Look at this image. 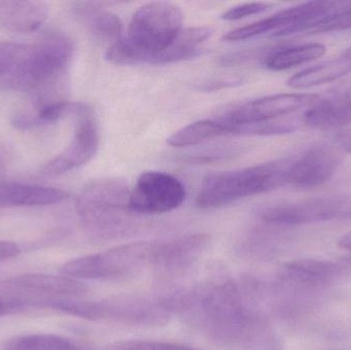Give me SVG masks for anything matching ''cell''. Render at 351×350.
Instances as JSON below:
<instances>
[{"instance_id":"484cf974","label":"cell","mask_w":351,"mask_h":350,"mask_svg":"<svg viewBox=\"0 0 351 350\" xmlns=\"http://www.w3.org/2000/svg\"><path fill=\"white\" fill-rule=\"evenodd\" d=\"M102 350H199L187 345L164 341L131 340L113 343Z\"/></svg>"},{"instance_id":"3957f363","label":"cell","mask_w":351,"mask_h":350,"mask_svg":"<svg viewBox=\"0 0 351 350\" xmlns=\"http://www.w3.org/2000/svg\"><path fill=\"white\" fill-rule=\"evenodd\" d=\"M73 42L62 32L49 31L30 45L28 53L4 86L26 92L37 107L63 101L57 98L73 55Z\"/></svg>"},{"instance_id":"ffe728a7","label":"cell","mask_w":351,"mask_h":350,"mask_svg":"<svg viewBox=\"0 0 351 350\" xmlns=\"http://www.w3.org/2000/svg\"><path fill=\"white\" fill-rule=\"evenodd\" d=\"M350 95L337 94L321 99L307 109L302 121L309 127L319 129L346 125V112Z\"/></svg>"},{"instance_id":"e0dca14e","label":"cell","mask_w":351,"mask_h":350,"mask_svg":"<svg viewBox=\"0 0 351 350\" xmlns=\"http://www.w3.org/2000/svg\"><path fill=\"white\" fill-rule=\"evenodd\" d=\"M343 266L331 261L304 259L292 261L285 267L282 279L304 285H325L341 277Z\"/></svg>"},{"instance_id":"30bf717a","label":"cell","mask_w":351,"mask_h":350,"mask_svg":"<svg viewBox=\"0 0 351 350\" xmlns=\"http://www.w3.org/2000/svg\"><path fill=\"white\" fill-rule=\"evenodd\" d=\"M93 321H109L129 326H164L171 314L162 297L121 295L93 301Z\"/></svg>"},{"instance_id":"52a82bcc","label":"cell","mask_w":351,"mask_h":350,"mask_svg":"<svg viewBox=\"0 0 351 350\" xmlns=\"http://www.w3.org/2000/svg\"><path fill=\"white\" fill-rule=\"evenodd\" d=\"M258 217L274 226L304 225L351 218L350 195L271 203L257 209Z\"/></svg>"},{"instance_id":"4316f807","label":"cell","mask_w":351,"mask_h":350,"mask_svg":"<svg viewBox=\"0 0 351 350\" xmlns=\"http://www.w3.org/2000/svg\"><path fill=\"white\" fill-rule=\"evenodd\" d=\"M271 4L266 2H249V3L239 4L233 6L222 14L221 18L225 21H239L247 16H255L266 12Z\"/></svg>"},{"instance_id":"8d00e7d4","label":"cell","mask_w":351,"mask_h":350,"mask_svg":"<svg viewBox=\"0 0 351 350\" xmlns=\"http://www.w3.org/2000/svg\"><path fill=\"white\" fill-rule=\"evenodd\" d=\"M90 318H92V302H90Z\"/></svg>"},{"instance_id":"836d02e7","label":"cell","mask_w":351,"mask_h":350,"mask_svg":"<svg viewBox=\"0 0 351 350\" xmlns=\"http://www.w3.org/2000/svg\"><path fill=\"white\" fill-rule=\"evenodd\" d=\"M350 123H351V95L350 98V102H348V112H346V125H350Z\"/></svg>"},{"instance_id":"9c48e42d","label":"cell","mask_w":351,"mask_h":350,"mask_svg":"<svg viewBox=\"0 0 351 350\" xmlns=\"http://www.w3.org/2000/svg\"><path fill=\"white\" fill-rule=\"evenodd\" d=\"M71 116L75 121V131L67 147L49 160L43 168L47 176H59L90 162L98 151L100 143L98 123L90 105L74 103Z\"/></svg>"},{"instance_id":"2e32d148","label":"cell","mask_w":351,"mask_h":350,"mask_svg":"<svg viewBox=\"0 0 351 350\" xmlns=\"http://www.w3.org/2000/svg\"><path fill=\"white\" fill-rule=\"evenodd\" d=\"M45 2L6 0L0 1V28L21 34L35 32L47 20Z\"/></svg>"},{"instance_id":"e575fe53","label":"cell","mask_w":351,"mask_h":350,"mask_svg":"<svg viewBox=\"0 0 351 350\" xmlns=\"http://www.w3.org/2000/svg\"><path fill=\"white\" fill-rule=\"evenodd\" d=\"M6 310V304L4 303L3 300L1 299V297H0V316H1L2 314H3L4 312H5Z\"/></svg>"},{"instance_id":"f546056e","label":"cell","mask_w":351,"mask_h":350,"mask_svg":"<svg viewBox=\"0 0 351 350\" xmlns=\"http://www.w3.org/2000/svg\"><path fill=\"white\" fill-rule=\"evenodd\" d=\"M241 84V80L237 79V78H226V79L210 80V82H204L197 88L204 90V92H214V90H220L223 88H234Z\"/></svg>"},{"instance_id":"6da1fadb","label":"cell","mask_w":351,"mask_h":350,"mask_svg":"<svg viewBox=\"0 0 351 350\" xmlns=\"http://www.w3.org/2000/svg\"><path fill=\"white\" fill-rule=\"evenodd\" d=\"M162 297L171 314H179L223 347L276 350V340L263 318L250 305L245 292L226 275Z\"/></svg>"},{"instance_id":"4dcf8cb0","label":"cell","mask_w":351,"mask_h":350,"mask_svg":"<svg viewBox=\"0 0 351 350\" xmlns=\"http://www.w3.org/2000/svg\"><path fill=\"white\" fill-rule=\"evenodd\" d=\"M21 253L20 247L12 242L0 240V262L14 258Z\"/></svg>"},{"instance_id":"d6a6232c","label":"cell","mask_w":351,"mask_h":350,"mask_svg":"<svg viewBox=\"0 0 351 350\" xmlns=\"http://www.w3.org/2000/svg\"><path fill=\"white\" fill-rule=\"evenodd\" d=\"M338 245L341 247L342 249H346V250L351 251V232L350 234H346L340 238Z\"/></svg>"},{"instance_id":"277c9868","label":"cell","mask_w":351,"mask_h":350,"mask_svg":"<svg viewBox=\"0 0 351 350\" xmlns=\"http://www.w3.org/2000/svg\"><path fill=\"white\" fill-rule=\"evenodd\" d=\"M129 185L123 179L105 178L88 183L76 199V211L84 227L99 238H119L135 229L130 210Z\"/></svg>"},{"instance_id":"ac0fdd59","label":"cell","mask_w":351,"mask_h":350,"mask_svg":"<svg viewBox=\"0 0 351 350\" xmlns=\"http://www.w3.org/2000/svg\"><path fill=\"white\" fill-rule=\"evenodd\" d=\"M351 72V51L334 59L328 60L319 65L307 68L293 75L288 86L297 90L315 88L322 84L335 82Z\"/></svg>"},{"instance_id":"7a4b0ae2","label":"cell","mask_w":351,"mask_h":350,"mask_svg":"<svg viewBox=\"0 0 351 350\" xmlns=\"http://www.w3.org/2000/svg\"><path fill=\"white\" fill-rule=\"evenodd\" d=\"M183 14L170 2L144 4L132 16L127 35L107 49L105 59L117 65L152 64L183 29Z\"/></svg>"},{"instance_id":"d4e9b609","label":"cell","mask_w":351,"mask_h":350,"mask_svg":"<svg viewBox=\"0 0 351 350\" xmlns=\"http://www.w3.org/2000/svg\"><path fill=\"white\" fill-rule=\"evenodd\" d=\"M30 45L20 42H0V84L12 77L28 53Z\"/></svg>"},{"instance_id":"f1b7e54d","label":"cell","mask_w":351,"mask_h":350,"mask_svg":"<svg viewBox=\"0 0 351 350\" xmlns=\"http://www.w3.org/2000/svg\"><path fill=\"white\" fill-rule=\"evenodd\" d=\"M351 28V3H346L338 10L329 21L315 31L319 32H334V31L348 30Z\"/></svg>"},{"instance_id":"d6986e66","label":"cell","mask_w":351,"mask_h":350,"mask_svg":"<svg viewBox=\"0 0 351 350\" xmlns=\"http://www.w3.org/2000/svg\"><path fill=\"white\" fill-rule=\"evenodd\" d=\"M76 14L86 23L90 33L99 41L108 45V47L121 39L123 23L117 14L97 8L95 4L82 2L76 3Z\"/></svg>"},{"instance_id":"9a60e30c","label":"cell","mask_w":351,"mask_h":350,"mask_svg":"<svg viewBox=\"0 0 351 350\" xmlns=\"http://www.w3.org/2000/svg\"><path fill=\"white\" fill-rule=\"evenodd\" d=\"M69 193L63 189L16 182H0V208L57 205Z\"/></svg>"},{"instance_id":"5b68a950","label":"cell","mask_w":351,"mask_h":350,"mask_svg":"<svg viewBox=\"0 0 351 350\" xmlns=\"http://www.w3.org/2000/svg\"><path fill=\"white\" fill-rule=\"evenodd\" d=\"M292 160L293 158H284L208 175L198 191L196 205L200 209H215L284 186Z\"/></svg>"},{"instance_id":"8992f818","label":"cell","mask_w":351,"mask_h":350,"mask_svg":"<svg viewBox=\"0 0 351 350\" xmlns=\"http://www.w3.org/2000/svg\"><path fill=\"white\" fill-rule=\"evenodd\" d=\"M156 242H136L68 261L62 275L74 279L125 282L152 267Z\"/></svg>"},{"instance_id":"603a6c76","label":"cell","mask_w":351,"mask_h":350,"mask_svg":"<svg viewBox=\"0 0 351 350\" xmlns=\"http://www.w3.org/2000/svg\"><path fill=\"white\" fill-rule=\"evenodd\" d=\"M326 47L322 43H305L274 51L265 59V66L274 71H284L323 57Z\"/></svg>"},{"instance_id":"d590c367","label":"cell","mask_w":351,"mask_h":350,"mask_svg":"<svg viewBox=\"0 0 351 350\" xmlns=\"http://www.w3.org/2000/svg\"><path fill=\"white\" fill-rule=\"evenodd\" d=\"M344 261H346V262L348 263L350 266H351V256L346 257V258H344Z\"/></svg>"},{"instance_id":"44dd1931","label":"cell","mask_w":351,"mask_h":350,"mask_svg":"<svg viewBox=\"0 0 351 350\" xmlns=\"http://www.w3.org/2000/svg\"><path fill=\"white\" fill-rule=\"evenodd\" d=\"M213 30L210 27L197 26L184 29L179 33L170 47L154 59L152 64L177 63L196 57L199 53L200 45L210 38Z\"/></svg>"},{"instance_id":"cb8c5ba5","label":"cell","mask_w":351,"mask_h":350,"mask_svg":"<svg viewBox=\"0 0 351 350\" xmlns=\"http://www.w3.org/2000/svg\"><path fill=\"white\" fill-rule=\"evenodd\" d=\"M3 350H84L65 337L55 334H30L14 337Z\"/></svg>"},{"instance_id":"83f0119b","label":"cell","mask_w":351,"mask_h":350,"mask_svg":"<svg viewBox=\"0 0 351 350\" xmlns=\"http://www.w3.org/2000/svg\"><path fill=\"white\" fill-rule=\"evenodd\" d=\"M235 150L237 149L233 147L208 148V149L190 154L186 158L185 162L197 164H208L222 158H231L234 154Z\"/></svg>"},{"instance_id":"8fae6325","label":"cell","mask_w":351,"mask_h":350,"mask_svg":"<svg viewBox=\"0 0 351 350\" xmlns=\"http://www.w3.org/2000/svg\"><path fill=\"white\" fill-rule=\"evenodd\" d=\"M186 199L183 183L160 171L142 173L130 195V210L136 215H156L178 209Z\"/></svg>"},{"instance_id":"ba28073f","label":"cell","mask_w":351,"mask_h":350,"mask_svg":"<svg viewBox=\"0 0 351 350\" xmlns=\"http://www.w3.org/2000/svg\"><path fill=\"white\" fill-rule=\"evenodd\" d=\"M319 99V95L306 92L271 95L234 105L216 118L233 127L237 135L239 127L267 123L301 109L309 108Z\"/></svg>"},{"instance_id":"5bb4252c","label":"cell","mask_w":351,"mask_h":350,"mask_svg":"<svg viewBox=\"0 0 351 350\" xmlns=\"http://www.w3.org/2000/svg\"><path fill=\"white\" fill-rule=\"evenodd\" d=\"M339 162V154L330 146L309 148L300 156L293 158L287 184L300 189L321 186L331 179Z\"/></svg>"},{"instance_id":"4fadbf2b","label":"cell","mask_w":351,"mask_h":350,"mask_svg":"<svg viewBox=\"0 0 351 350\" xmlns=\"http://www.w3.org/2000/svg\"><path fill=\"white\" fill-rule=\"evenodd\" d=\"M4 287L28 296L35 300L33 305L40 308L45 302L58 299L82 298L88 293V287L82 282L65 275H23L8 279Z\"/></svg>"},{"instance_id":"7402d4cb","label":"cell","mask_w":351,"mask_h":350,"mask_svg":"<svg viewBox=\"0 0 351 350\" xmlns=\"http://www.w3.org/2000/svg\"><path fill=\"white\" fill-rule=\"evenodd\" d=\"M227 135H235V129L217 118L202 119L178 129L167 142L172 147H191Z\"/></svg>"},{"instance_id":"7c38bea8","label":"cell","mask_w":351,"mask_h":350,"mask_svg":"<svg viewBox=\"0 0 351 350\" xmlns=\"http://www.w3.org/2000/svg\"><path fill=\"white\" fill-rule=\"evenodd\" d=\"M210 236L193 234L156 242L152 267L164 277H178L191 268L206 252Z\"/></svg>"},{"instance_id":"1f68e13d","label":"cell","mask_w":351,"mask_h":350,"mask_svg":"<svg viewBox=\"0 0 351 350\" xmlns=\"http://www.w3.org/2000/svg\"><path fill=\"white\" fill-rule=\"evenodd\" d=\"M339 142L340 144H341L342 147H343L346 151H348L350 153H351L350 132H348V133H342L341 135L339 136Z\"/></svg>"}]
</instances>
